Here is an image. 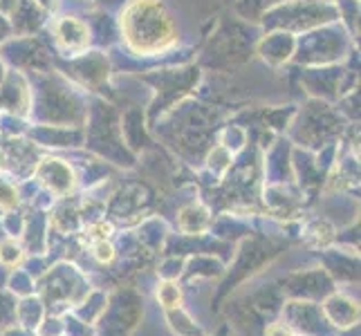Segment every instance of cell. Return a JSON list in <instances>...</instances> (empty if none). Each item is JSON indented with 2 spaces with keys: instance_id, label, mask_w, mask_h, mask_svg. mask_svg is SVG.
Segmentation results:
<instances>
[{
  "instance_id": "obj_1",
  "label": "cell",
  "mask_w": 361,
  "mask_h": 336,
  "mask_svg": "<svg viewBox=\"0 0 361 336\" xmlns=\"http://www.w3.org/2000/svg\"><path fill=\"white\" fill-rule=\"evenodd\" d=\"M128 45L140 54H155L176 43V30L166 9L157 0H137L121 18Z\"/></svg>"
},
{
  "instance_id": "obj_2",
  "label": "cell",
  "mask_w": 361,
  "mask_h": 336,
  "mask_svg": "<svg viewBox=\"0 0 361 336\" xmlns=\"http://www.w3.org/2000/svg\"><path fill=\"white\" fill-rule=\"evenodd\" d=\"M180 224H182V229L189 233H202L209 227V211L200 204L186 206L180 213Z\"/></svg>"
},
{
  "instance_id": "obj_3",
  "label": "cell",
  "mask_w": 361,
  "mask_h": 336,
  "mask_svg": "<svg viewBox=\"0 0 361 336\" xmlns=\"http://www.w3.org/2000/svg\"><path fill=\"white\" fill-rule=\"evenodd\" d=\"M155 296H157L159 305L164 309H178L182 305V290H180V285L173 282V280L159 282Z\"/></svg>"
},
{
  "instance_id": "obj_4",
  "label": "cell",
  "mask_w": 361,
  "mask_h": 336,
  "mask_svg": "<svg viewBox=\"0 0 361 336\" xmlns=\"http://www.w3.org/2000/svg\"><path fill=\"white\" fill-rule=\"evenodd\" d=\"M23 260V249L16 242H3L0 244V263L7 267H16Z\"/></svg>"
},
{
  "instance_id": "obj_5",
  "label": "cell",
  "mask_w": 361,
  "mask_h": 336,
  "mask_svg": "<svg viewBox=\"0 0 361 336\" xmlns=\"http://www.w3.org/2000/svg\"><path fill=\"white\" fill-rule=\"evenodd\" d=\"M92 254H94V258L99 260V263H113L115 249H113V244H110L108 240H97L94 247H92Z\"/></svg>"
},
{
  "instance_id": "obj_6",
  "label": "cell",
  "mask_w": 361,
  "mask_h": 336,
  "mask_svg": "<svg viewBox=\"0 0 361 336\" xmlns=\"http://www.w3.org/2000/svg\"><path fill=\"white\" fill-rule=\"evenodd\" d=\"M265 336H294V332L288 325H283V323H271Z\"/></svg>"
},
{
  "instance_id": "obj_7",
  "label": "cell",
  "mask_w": 361,
  "mask_h": 336,
  "mask_svg": "<svg viewBox=\"0 0 361 336\" xmlns=\"http://www.w3.org/2000/svg\"><path fill=\"white\" fill-rule=\"evenodd\" d=\"M90 233H92V235H97L99 240H106L108 235L113 233V227H110L108 222H102V224H97V227H92V229H90Z\"/></svg>"
}]
</instances>
